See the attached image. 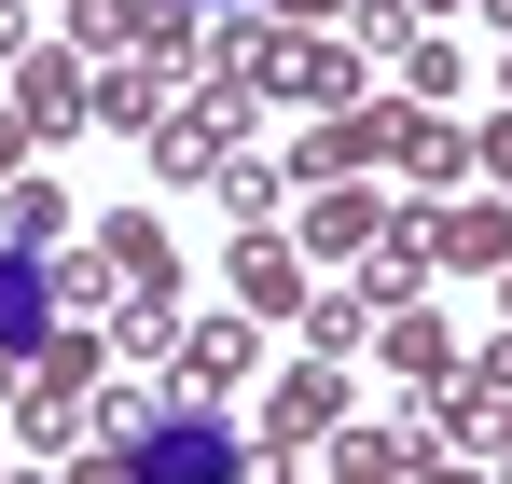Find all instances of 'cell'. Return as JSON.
<instances>
[{
	"label": "cell",
	"instance_id": "obj_1",
	"mask_svg": "<svg viewBox=\"0 0 512 484\" xmlns=\"http://www.w3.org/2000/svg\"><path fill=\"white\" fill-rule=\"evenodd\" d=\"M333 429H346V388H333V360L305 346V374H277V388H263V415H250V443H263V471H291V457H319Z\"/></svg>",
	"mask_w": 512,
	"mask_h": 484
},
{
	"label": "cell",
	"instance_id": "obj_2",
	"mask_svg": "<svg viewBox=\"0 0 512 484\" xmlns=\"http://www.w3.org/2000/svg\"><path fill=\"white\" fill-rule=\"evenodd\" d=\"M236 125H250V83L208 70V97H180L167 125H153V180H222L236 166Z\"/></svg>",
	"mask_w": 512,
	"mask_h": 484
},
{
	"label": "cell",
	"instance_id": "obj_3",
	"mask_svg": "<svg viewBox=\"0 0 512 484\" xmlns=\"http://www.w3.org/2000/svg\"><path fill=\"white\" fill-rule=\"evenodd\" d=\"M14 111H28L42 139L97 125V56H84V42H28V56H14Z\"/></svg>",
	"mask_w": 512,
	"mask_h": 484
},
{
	"label": "cell",
	"instance_id": "obj_4",
	"mask_svg": "<svg viewBox=\"0 0 512 484\" xmlns=\"http://www.w3.org/2000/svg\"><path fill=\"white\" fill-rule=\"evenodd\" d=\"M402 236L360 180H305V222H291V249H319V263H374V249Z\"/></svg>",
	"mask_w": 512,
	"mask_h": 484
},
{
	"label": "cell",
	"instance_id": "obj_5",
	"mask_svg": "<svg viewBox=\"0 0 512 484\" xmlns=\"http://www.w3.org/2000/svg\"><path fill=\"white\" fill-rule=\"evenodd\" d=\"M263 97L277 111H360V42H277L263 56Z\"/></svg>",
	"mask_w": 512,
	"mask_h": 484
},
{
	"label": "cell",
	"instance_id": "obj_6",
	"mask_svg": "<svg viewBox=\"0 0 512 484\" xmlns=\"http://www.w3.org/2000/svg\"><path fill=\"white\" fill-rule=\"evenodd\" d=\"M360 166H388V97H360V111H305L291 180H360Z\"/></svg>",
	"mask_w": 512,
	"mask_h": 484
},
{
	"label": "cell",
	"instance_id": "obj_7",
	"mask_svg": "<svg viewBox=\"0 0 512 484\" xmlns=\"http://www.w3.org/2000/svg\"><path fill=\"white\" fill-rule=\"evenodd\" d=\"M416 236H429L443 277H499V263H512V208H499V194H457V208H416Z\"/></svg>",
	"mask_w": 512,
	"mask_h": 484
},
{
	"label": "cell",
	"instance_id": "obj_8",
	"mask_svg": "<svg viewBox=\"0 0 512 484\" xmlns=\"http://www.w3.org/2000/svg\"><path fill=\"white\" fill-rule=\"evenodd\" d=\"M236 305H250V319H305V305H319V291H305V249L277 236V222L236 236Z\"/></svg>",
	"mask_w": 512,
	"mask_h": 484
},
{
	"label": "cell",
	"instance_id": "obj_9",
	"mask_svg": "<svg viewBox=\"0 0 512 484\" xmlns=\"http://www.w3.org/2000/svg\"><path fill=\"white\" fill-rule=\"evenodd\" d=\"M167 374H180V402H222V388L250 374V319H180Z\"/></svg>",
	"mask_w": 512,
	"mask_h": 484
},
{
	"label": "cell",
	"instance_id": "obj_10",
	"mask_svg": "<svg viewBox=\"0 0 512 484\" xmlns=\"http://www.w3.org/2000/svg\"><path fill=\"white\" fill-rule=\"evenodd\" d=\"M97 249H111V277H125V291H167V305H180V249H167L153 208H97Z\"/></svg>",
	"mask_w": 512,
	"mask_h": 484
},
{
	"label": "cell",
	"instance_id": "obj_11",
	"mask_svg": "<svg viewBox=\"0 0 512 484\" xmlns=\"http://www.w3.org/2000/svg\"><path fill=\"white\" fill-rule=\"evenodd\" d=\"M319 484H416V443L374 429V415H346L333 443H319Z\"/></svg>",
	"mask_w": 512,
	"mask_h": 484
},
{
	"label": "cell",
	"instance_id": "obj_12",
	"mask_svg": "<svg viewBox=\"0 0 512 484\" xmlns=\"http://www.w3.org/2000/svg\"><path fill=\"white\" fill-rule=\"evenodd\" d=\"M388 166H416V180H457V166H471V125H443L429 97H388Z\"/></svg>",
	"mask_w": 512,
	"mask_h": 484
},
{
	"label": "cell",
	"instance_id": "obj_13",
	"mask_svg": "<svg viewBox=\"0 0 512 484\" xmlns=\"http://www.w3.org/2000/svg\"><path fill=\"white\" fill-rule=\"evenodd\" d=\"M97 125L153 139V125H167V56H97Z\"/></svg>",
	"mask_w": 512,
	"mask_h": 484
},
{
	"label": "cell",
	"instance_id": "obj_14",
	"mask_svg": "<svg viewBox=\"0 0 512 484\" xmlns=\"http://www.w3.org/2000/svg\"><path fill=\"white\" fill-rule=\"evenodd\" d=\"M429 277H443V263H429V236H416V222H402V236H388V249H374V263H360V305H374V332L402 319V305H429Z\"/></svg>",
	"mask_w": 512,
	"mask_h": 484
},
{
	"label": "cell",
	"instance_id": "obj_15",
	"mask_svg": "<svg viewBox=\"0 0 512 484\" xmlns=\"http://www.w3.org/2000/svg\"><path fill=\"white\" fill-rule=\"evenodd\" d=\"M374 360H388V374H416V388H443V374H457V332L429 319V305H402V319L374 332Z\"/></svg>",
	"mask_w": 512,
	"mask_h": 484
},
{
	"label": "cell",
	"instance_id": "obj_16",
	"mask_svg": "<svg viewBox=\"0 0 512 484\" xmlns=\"http://www.w3.org/2000/svg\"><path fill=\"white\" fill-rule=\"evenodd\" d=\"M97 346H111V319H56V332H42V360H28V374H42V388H70V402H84V388H97Z\"/></svg>",
	"mask_w": 512,
	"mask_h": 484
},
{
	"label": "cell",
	"instance_id": "obj_17",
	"mask_svg": "<svg viewBox=\"0 0 512 484\" xmlns=\"http://www.w3.org/2000/svg\"><path fill=\"white\" fill-rule=\"evenodd\" d=\"M0 222H14L28 249H70V222H84V208H70L56 180H14V194H0Z\"/></svg>",
	"mask_w": 512,
	"mask_h": 484
},
{
	"label": "cell",
	"instance_id": "obj_18",
	"mask_svg": "<svg viewBox=\"0 0 512 484\" xmlns=\"http://www.w3.org/2000/svg\"><path fill=\"white\" fill-rule=\"evenodd\" d=\"M485 429H499V388H471V374L429 388V443H485Z\"/></svg>",
	"mask_w": 512,
	"mask_h": 484
},
{
	"label": "cell",
	"instance_id": "obj_19",
	"mask_svg": "<svg viewBox=\"0 0 512 484\" xmlns=\"http://www.w3.org/2000/svg\"><path fill=\"white\" fill-rule=\"evenodd\" d=\"M457 83H471V56H457L443 28H416V42H402V97H429V111H443Z\"/></svg>",
	"mask_w": 512,
	"mask_h": 484
},
{
	"label": "cell",
	"instance_id": "obj_20",
	"mask_svg": "<svg viewBox=\"0 0 512 484\" xmlns=\"http://www.w3.org/2000/svg\"><path fill=\"white\" fill-rule=\"evenodd\" d=\"M305 346H319V360H346V346H374V305H360V291H319V305H305Z\"/></svg>",
	"mask_w": 512,
	"mask_h": 484
},
{
	"label": "cell",
	"instance_id": "obj_21",
	"mask_svg": "<svg viewBox=\"0 0 512 484\" xmlns=\"http://www.w3.org/2000/svg\"><path fill=\"white\" fill-rule=\"evenodd\" d=\"M111 291H125L111 249H56V305H70V319H111Z\"/></svg>",
	"mask_w": 512,
	"mask_h": 484
},
{
	"label": "cell",
	"instance_id": "obj_22",
	"mask_svg": "<svg viewBox=\"0 0 512 484\" xmlns=\"http://www.w3.org/2000/svg\"><path fill=\"white\" fill-rule=\"evenodd\" d=\"M222 208H236V236H250L263 208H277V166H222Z\"/></svg>",
	"mask_w": 512,
	"mask_h": 484
},
{
	"label": "cell",
	"instance_id": "obj_23",
	"mask_svg": "<svg viewBox=\"0 0 512 484\" xmlns=\"http://www.w3.org/2000/svg\"><path fill=\"white\" fill-rule=\"evenodd\" d=\"M28 153H42V125H28V111H14V97H0V194H14V180H28Z\"/></svg>",
	"mask_w": 512,
	"mask_h": 484
},
{
	"label": "cell",
	"instance_id": "obj_24",
	"mask_svg": "<svg viewBox=\"0 0 512 484\" xmlns=\"http://www.w3.org/2000/svg\"><path fill=\"white\" fill-rule=\"evenodd\" d=\"M457 374H471V388H499V402H512V332H485V346H471Z\"/></svg>",
	"mask_w": 512,
	"mask_h": 484
},
{
	"label": "cell",
	"instance_id": "obj_25",
	"mask_svg": "<svg viewBox=\"0 0 512 484\" xmlns=\"http://www.w3.org/2000/svg\"><path fill=\"white\" fill-rule=\"evenodd\" d=\"M471 166H485V180H512V111H485V125H471Z\"/></svg>",
	"mask_w": 512,
	"mask_h": 484
},
{
	"label": "cell",
	"instance_id": "obj_26",
	"mask_svg": "<svg viewBox=\"0 0 512 484\" xmlns=\"http://www.w3.org/2000/svg\"><path fill=\"white\" fill-rule=\"evenodd\" d=\"M416 484H499V471H485V457H429V443H416Z\"/></svg>",
	"mask_w": 512,
	"mask_h": 484
},
{
	"label": "cell",
	"instance_id": "obj_27",
	"mask_svg": "<svg viewBox=\"0 0 512 484\" xmlns=\"http://www.w3.org/2000/svg\"><path fill=\"white\" fill-rule=\"evenodd\" d=\"M263 14H291V28H319V14H360V0H263Z\"/></svg>",
	"mask_w": 512,
	"mask_h": 484
},
{
	"label": "cell",
	"instance_id": "obj_28",
	"mask_svg": "<svg viewBox=\"0 0 512 484\" xmlns=\"http://www.w3.org/2000/svg\"><path fill=\"white\" fill-rule=\"evenodd\" d=\"M14 56H28V14H14V0H0V70H14Z\"/></svg>",
	"mask_w": 512,
	"mask_h": 484
},
{
	"label": "cell",
	"instance_id": "obj_29",
	"mask_svg": "<svg viewBox=\"0 0 512 484\" xmlns=\"http://www.w3.org/2000/svg\"><path fill=\"white\" fill-rule=\"evenodd\" d=\"M485 443H499V457H485V471H499V484H512V415H499V429H485Z\"/></svg>",
	"mask_w": 512,
	"mask_h": 484
},
{
	"label": "cell",
	"instance_id": "obj_30",
	"mask_svg": "<svg viewBox=\"0 0 512 484\" xmlns=\"http://www.w3.org/2000/svg\"><path fill=\"white\" fill-rule=\"evenodd\" d=\"M499 319H512V263H499Z\"/></svg>",
	"mask_w": 512,
	"mask_h": 484
},
{
	"label": "cell",
	"instance_id": "obj_31",
	"mask_svg": "<svg viewBox=\"0 0 512 484\" xmlns=\"http://www.w3.org/2000/svg\"><path fill=\"white\" fill-rule=\"evenodd\" d=\"M485 14H499V28H512V0H485Z\"/></svg>",
	"mask_w": 512,
	"mask_h": 484
},
{
	"label": "cell",
	"instance_id": "obj_32",
	"mask_svg": "<svg viewBox=\"0 0 512 484\" xmlns=\"http://www.w3.org/2000/svg\"><path fill=\"white\" fill-rule=\"evenodd\" d=\"M0 484H42V471H0Z\"/></svg>",
	"mask_w": 512,
	"mask_h": 484
},
{
	"label": "cell",
	"instance_id": "obj_33",
	"mask_svg": "<svg viewBox=\"0 0 512 484\" xmlns=\"http://www.w3.org/2000/svg\"><path fill=\"white\" fill-rule=\"evenodd\" d=\"M499 97H512V56H499Z\"/></svg>",
	"mask_w": 512,
	"mask_h": 484
},
{
	"label": "cell",
	"instance_id": "obj_34",
	"mask_svg": "<svg viewBox=\"0 0 512 484\" xmlns=\"http://www.w3.org/2000/svg\"><path fill=\"white\" fill-rule=\"evenodd\" d=\"M263 484H291V471H263Z\"/></svg>",
	"mask_w": 512,
	"mask_h": 484
},
{
	"label": "cell",
	"instance_id": "obj_35",
	"mask_svg": "<svg viewBox=\"0 0 512 484\" xmlns=\"http://www.w3.org/2000/svg\"><path fill=\"white\" fill-rule=\"evenodd\" d=\"M429 14H443V0H429Z\"/></svg>",
	"mask_w": 512,
	"mask_h": 484
}]
</instances>
